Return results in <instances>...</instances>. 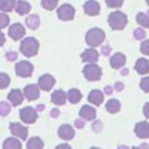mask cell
<instances>
[{"label": "cell", "mask_w": 149, "mask_h": 149, "mask_svg": "<svg viewBox=\"0 0 149 149\" xmlns=\"http://www.w3.org/2000/svg\"><path fill=\"white\" fill-rule=\"evenodd\" d=\"M22 93H24V97H26L27 100H30V102H34V100H37V98L40 97V88H39L37 84L26 85L24 90H22Z\"/></svg>", "instance_id": "10"}, {"label": "cell", "mask_w": 149, "mask_h": 149, "mask_svg": "<svg viewBox=\"0 0 149 149\" xmlns=\"http://www.w3.org/2000/svg\"><path fill=\"white\" fill-rule=\"evenodd\" d=\"M106 110L109 112V113H118V112L121 110V102L116 100V98H109L107 103H106Z\"/></svg>", "instance_id": "26"}, {"label": "cell", "mask_w": 149, "mask_h": 149, "mask_svg": "<svg viewBox=\"0 0 149 149\" xmlns=\"http://www.w3.org/2000/svg\"><path fill=\"white\" fill-rule=\"evenodd\" d=\"M82 74L86 81L90 82H97L102 79V74H103V70L102 67L98 66L97 63H90V64H85L84 69H82Z\"/></svg>", "instance_id": "4"}, {"label": "cell", "mask_w": 149, "mask_h": 149, "mask_svg": "<svg viewBox=\"0 0 149 149\" xmlns=\"http://www.w3.org/2000/svg\"><path fill=\"white\" fill-rule=\"evenodd\" d=\"M8 34H9L10 39L19 40V39H22V37H24V34H26V27H24L21 22H15V24H12V26L9 27Z\"/></svg>", "instance_id": "11"}, {"label": "cell", "mask_w": 149, "mask_h": 149, "mask_svg": "<svg viewBox=\"0 0 149 149\" xmlns=\"http://www.w3.org/2000/svg\"><path fill=\"white\" fill-rule=\"evenodd\" d=\"M88 102H90L93 106H100V104H103V102H104V93L100 91V90H93V91H90V94H88Z\"/></svg>", "instance_id": "20"}, {"label": "cell", "mask_w": 149, "mask_h": 149, "mask_svg": "<svg viewBox=\"0 0 149 149\" xmlns=\"http://www.w3.org/2000/svg\"><path fill=\"white\" fill-rule=\"evenodd\" d=\"M116 149H130V148H128V146H125V145H119Z\"/></svg>", "instance_id": "51"}, {"label": "cell", "mask_w": 149, "mask_h": 149, "mask_svg": "<svg viewBox=\"0 0 149 149\" xmlns=\"http://www.w3.org/2000/svg\"><path fill=\"white\" fill-rule=\"evenodd\" d=\"M57 134H58L60 139L69 142V140L74 139V128H73V125H70V124H63V125L58 127Z\"/></svg>", "instance_id": "12"}, {"label": "cell", "mask_w": 149, "mask_h": 149, "mask_svg": "<svg viewBox=\"0 0 149 149\" xmlns=\"http://www.w3.org/2000/svg\"><path fill=\"white\" fill-rule=\"evenodd\" d=\"M148 15H149V10H148Z\"/></svg>", "instance_id": "55"}, {"label": "cell", "mask_w": 149, "mask_h": 149, "mask_svg": "<svg viewBox=\"0 0 149 149\" xmlns=\"http://www.w3.org/2000/svg\"><path fill=\"white\" fill-rule=\"evenodd\" d=\"M143 115H145L146 119H149V102L143 104Z\"/></svg>", "instance_id": "43"}, {"label": "cell", "mask_w": 149, "mask_h": 149, "mask_svg": "<svg viewBox=\"0 0 149 149\" xmlns=\"http://www.w3.org/2000/svg\"><path fill=\"white\" fill-rule=\"evenodd\" d=\"M74 15H76V9L69 3H64L57 8V17L60 21H72Z\"/></svg>", "instance_id": "5"}, {"label": "cell", "mask_w": 149, "mask_h": 149, "mask_svg": "<svg viewBox=\"0 0 149 149\" xmlns=\"http://www.w3.org/2000/svg\"><path fill=\"white\" fill-rule=\"evenodd\" d=\"M134 134L137 136L139 139H149V122L146 121H140L134 125Z\"/></svg>", "instance_id": "15"}, {"label": "cell", "mask_w": 149, "mask_h": 149, "mask_svg": "<svg viewBox=\"0 0 149 149\" xmlns=\"http://www.w3.org/2000/svg\"><path fill=\"white\" fill-rule=\"evenodd\" d=\"M5 58H6L8 61H12V63H15V61L18 60V52H17V51H6Z\"/></svg>", "instance_id": "39"}, {"label": "cell", "mask_w": 149, "mask_h": 149, "mask_svg": "<svg viewBox=\"0 0 149 149\" xmlns=\"http://www.w3.org/2000/svg\"><path fill=\"white\" fill-rule=\"evenodd\" d=\"M133 37H134L136 40H145V39H146V31H145V29H142V27L136 29V30L133 31Z\"/></svg>", "instance_id": "33"}, {"label": "cell", "mask_w": 149, "mask_h": 149, "mask_svg": "<svg viewBox=\"0 0 149 149\" xmlns=\"http://www.w3.org/2000/svg\"><path fill=\"white\" fill-rule=\"evenodd\" d=\"M85 127V121L82 118H78V119H74V128H78V130H82Z\"/></svg>", "instance_id": "40"}, {"label": "cell", "mask_w": 149, "mask_h": 149, "mask_svg": "<svg viewBox=\"0 0 149 149\" xmlns=\"http://www.w3.org/2000/svg\"><path fill=\"white\" fill-rule=\"evenodd\" d=\"M15 6H17V0H0V12L8 14V12L14 10Z\"/></svg>", "instance_id": "27"}, {"label": "cell", "mask_w": 149, "mask_h": 149, "mask_svg": "<svg viewBox=\"0 0 149 149\" xmlns=\"http://www.w3.org/2000/svg\"><path fill=\"white\" fill-rule=\"evenodd\" d=\"M9 131L14 137H18L19 140H27V137H29V128L21 122H10Z\"/></svg>", "instance_id": "6"}, {"label": "cell", "mask_w": 149, "mask_h": 149, "mask_svg": "<svg viewBox=\"0 0 149 149\" xmlns=\"http://www.w3.org/2000/svg\"><path fill=\"white\" fill-rule=\"evenodd\" d=\"M134 70L137 72L139 74H143V76H146V74L149 73V61H148L145 57L137 58V61H136V64H134Z\"/></svg>", "instance_id": "21"}, {"label": "cell", "mask_w": 149, "mask_h": 149, "mask_svg": "<svg viewBox=\"0 0 149 149\" xmlns=\"http://www.w3.org/2000/svg\"><path fill=\"white\" fill-rule=\"evenodd\" d=\"M90 149H100V148H97V146H93V148H90Z\"/></svg>", "instance_id": "53"}, {"label": "cell", "mask_w": 149, "mask_h": 149, "mask_svg": "<svg viewBox=\"0 0 149 149\" xmlns=\"http://www.w3.org/2000/svg\"><path fill=\"white\" fill-rule=\"evenodd\" d=\"M31 10V3L27 0H17V6H15V12L18 15H29Z\"/></svg>", "instance_id": "22"}, {"label": "cell", "mask_w": 149, "mask_h": 149, "mask_svg": "<svg viewBox=\"0 0 149 149\" xmlns=\"http://www.w3.org/2000/svg\"><path fill=\"white\" fill-rule=\"evenodd\" d=\"M51 102L55 106H64L67 103V93L63 90H54L51 94Z\"/></svg>", "instance_id": "19"}, {"label": "cell", "mask_w": 149, "mask_h": 149, "mask_svg": "<svg viewBox=\"0 0 149 149\" xmlns=\"http://www.w3.org/2000/svg\"><path fill=\"white\" fill-rule=\"evenodd\" d=\"M81 60L84 61L85 64L97 63V60H98V51H97L95 48H86L85 51L81 54Z\"/></svg>", "instance_id": "16"}, {"label": "cell", "mask_w": 149, "mask_h": 149, "mask_svg": "<svg viewBox=\"0 0 149 149\" xmlns=\"http://www.w3.org/2000/svg\"><path fill=\"white\" fill-rule=\"evenodd\" d=\"M6 43V36L2 33V30H0V46H3Z\"/></svg>", "instance_id": "47"}, {"label": "cell", "mask_w": 149, "mask_h": 149, "mask_svg": "<svg viewBox=\"0 0 149 149\" xmlns=\"http://www.w3.org/2000/svg\"><path fill=\"white\" fill-rule=\"evenodd\" d=\"M26 26L30 29V30H37L40 27V17L37 14H31V15H27L26 18Z\"/></svg>", "instance_id": "24"}, {"label": "cell", "mask_w": 149, "mask_h": 149, "mask_svg": "<svg viewBox=\"0 0 149 149\" xmlns=\"http://www.w3.org/2000/svg\"><path fill=\"white\" fill-rule=\"evenodd\" d=\"M125 63H127V57L122 52H115L110 57V61H109L110 67L115 69V70H121L122 67H125Z\"/></svg>", "instance_id": "14"}, {"label": "cell", "mask_w": 149, "mask_h": 149, "mask_svg": "<svg viewBox=\"0 0 149 149\" xmlns=\"http://www.w3.org/2000/svg\"><path fill=\"white\" fill-rule=\"evenodd\" d=\"M113 91H115V90H113V86L107 85V86H104V91H103V93H104V94H107V95H110V94L113 93Z\"/></svg>", "instance_id": "45"}, {"label": "cell", "mask_w": 149, "mask_h": 149, "mask_svg": "<svg viewBox=\"0 0 149 149\" xmlns=\"http://www.w3.org/2000/svg\"><path fill=\"white\" fill-rule=\"evenodd\" d=\"M24 93L21 90H10L9 94H8V102L12 104V106H19L22 102H24Z\"/></svg>", "instance_id": "18"}, {"label": "cell", "mask_w": 149, "mask_h": 149, "mask_svg": "<svg viewBox=\"0 0 149 149\" xmlns=\"http://www.w3.org/2000/svg\"><path fill=\"white\" fill-rule=\"evenodd\" d=\"M110 51H112V48H110V45H104L103 48H102V55H110Z\"/></svg>", "instance_id": "41"}, {"label": "cell", "mask_w": 149, "mask_h": 149, "mask_svg": "<svg viewBox=\"0 0 149 149\" xmlns=\"http://www.w3.org/2000/svg\"><path fill=\"white\" fill-rule=\"evenodd\" d=\"M82 9L86 15H90V17H95L100 14V3L97 2V0H86V2L82 5Z\"/></svg>", "instance_id": "13"}, {"label": "cell", "mask_w": 149, "mask_h": 149, "mask_svg": "<svg viewBox=\"0 0 149 149\" xmlns=\"http://www.w3.org/2000/svg\"><path fill=\"white\" fill-rule=\"evenodd\" d=\"M60 0H40V5L45 10H54L58 8Z\"/></svg>", "instance_id": "30"}, {"label": "cell", "mask_w": 149, "mask_h": 149, "mask_svg": "<svg viewBox=\"0 0 149 149\" xmlns=\"http://www.w3.org/2000/svg\"><path fill=\"white\" fill-rule=\"evenodd\" d=\"M128 72H130V70H128L127 67H122V69H121V74H122V76H127Z\"/></svg>", "instance_id": "48"}, {"label": "cell", "mask_w": 149, "mask_h": 149, "mask_svg": "<svg viewBox=\"0 0 149 149\" xmlns=\"http://www.w3.org/2000/svg\"><path fill=\"white\" fill-rule=\"evenodd\" d=\"M124 88H125V85H124L122 82H115V85H113V90H115V91H119V93H121Z\"/></svg>", "instance_id": "42"}, {"label": "cell", "mask_w": 149, "mask_h": 149, "mask_svg": "<svg viewBox=\"0 0 149 149\" xmlns=\"http://www.w3.org/2000/svg\"><path fill=\"white\" fill-rule=\"evenodd\" d=\"M139 148H140V149H149V143H146V142H145V143H142Z\"/></svg>", "instance_id": "49"}, {"label": "cell", "mask_w": 149, "mask_h": 149, "mask_svg": "<svg viewBox=\"0 0 149 149\" xmlns=\"http://www.w3.org/2000/svg\"><path fill=\"white\" fill-rule=\"evenodd\" d=\"M97 116V110L94 106H90V104H85L81 107L79 110V118H82L84 121H94Z\"/></svg>", "instance_id": "17"}, {"label": "cell", "mask_w": 149, "mask_h": 149, "mask_svg": "<svg viewBox=\"0 0 149 149\" xmlns=\"http://www.w3.org/2000/svg\"><path fill=\"white\" fill-rule=\"evenodd\" d=\"M140 52H142L143 55L149 57V40H148V39H145V40L140 42Z\"/></svg>", "instance_id": "37"}, {"label": "cell", "mask_w": 149, "mask_h": 149, "mask_svg": "<svg viewBox=\"0 0 149 149\" xmlns=\"http://www.w3.org/2000/svg\"><path fill=\"white\" fill-rule=\"evenodd\" d=\"M104 39H106V33L98 27H93L85 33V42L90 48H97L103 45Z\"/></svg>", "instance_id": "1"}, {"label": "cell", "mask_w": 149, "mask_h": 149, "mask_svg": "<svg viewBox=\"0 0 149 149\" xmlns=\"http://www.w3.org/2000/svg\"><path fill=\"white\" fill-rule=\"evenodd\" d=\"M33 64L30 63V61L27 60H22V61H18V63L15 64V73L18 74L19 78H30L33 74Z\"/></svg>", "instance_id": "7"}, {"label": "cell", "mask_w": 149, "mask_h": 149, "mask_svg": "<svg viewBox=\"0 0 149 149\" xmlns=\"http://www.w3.org/2000/svg\"><path fill=\"white\" fill-rule=\"evenodd\" d=\"M10 103L9 102H0V116L5 118L10 113Z\"/></svg>", "instance_id": "32"}, {"label": "cell", "mask_w": 149, "mask_h": 149, "mask_svg": "<svg viewBox=\"0 0 149 149\" xmlns=\"http://www.w3.org/2000/svg\"><path fill=\"white\" fill-rule=\"evenodd\" d=\"M2 149H22V145H21V140L18 137H8L3 140L2 143Z\"/></svg>", "instance_id": "23"}, {"label": "cell", "mask_w": 149, "mask_h": 149, "mask_svg": "<svg viewBox=\"0 0 149 149\" xmlns=\"http://www.w3.org/2000/svg\"><path fill=\"white\" fill-rule=\"evenodd\" d=\"M107 8H113V9H118L124 5V0H104Z\"/></svg>", "instance_id": "35"}, {"label": "cell", "mask_w": 149, "mask_h": 149, "mask_svg": "<svg viewBox=\"0 0 149 149\" xmlns=\"http://www.w3.org/2000/svg\"><path fill=\"white\" fill-rule=\"evenodd\" d=\"M43 109H45V104H37V106H36V110H39V112L43 110Z\"/></svg>", "instance_id": "50"}, {"label": "cell", "mask_w": 149, "mask_h": 149, "mask_svg": "<svg viewBox=\"0 0 149 149\" xmlns=\"http://www.w3.org/2000/svg\"><path fill=\"white\" fill-rule=\"evenodd\" d=\"M39 48H40V43L36 37H26L22 39L21 43H19V51L22 55H26L27 58L30 57H34L39 52Z\"/></svg>", "instance_id": "2"}, {"label": "cell", "mask_w": 149, "mask_h": 149, "mask_svg": "<svg viewBox=\"0 0 149 149\" xmlns=\"http://www.w3.org/2000/svg\"><path fill=\"white\" fill-rule=\"evenodd\" d=\"M107 24H109V27L115 31L124 30L128 24V17L124 14L122 10H115L107 17Z\"/></svg>", "instance_id": "3"}, {"label": "cell", "mask_w": 149, "mask_h": 149, "mask_svg": "<svg viewBox=\"0 0 149 149\" xmlns=\"http://www.w3.org/2000/svg\"><path fill=\"white\" fill-rule=\"evenodd\" d=\"M9 84H10V76L5 72H0V90L8 88Z\"/></svg>", "instance_id": "31"}, {"label": "cell", "mask_w": 149, "mask_h": 149, "mask_svg": "<svg viewBox=\"0 0 149 149\" xmlns=\"http://www.w3.org/2000/svg\"><path fill=\"white\" fill-rule=\"evenodd\" d=\"M60 116V109L58 107H54V109H51V118H58Z\"/></svg>", "instance_id": "44"}, {"label": "cell", "mask_w": 149, "mask_h": 149, "mask_svg": "<svg viewBox=\"0 0 149 149\" xmlns=\"http://www.w3.org/2000/svg\"><path fill=\"white\" fill-rule=\"evenodd\" d=\"M91 130H93L94 133H100V131L103 130V122H102L100 119H94V121H93V125H91Z\"/></svg>", "instance_id": "36"}, {"label": "cell", "mask_w": 149, "mask_h": 149, "mask_svg": "<svg viewBox=\"0 0 149 149\" xmlns=\"http://www.w3.org/2000/svg\"><path fill=\"white\" fill-rule=\"evenodd\" d=\"M19 119L26 124H34L37 121V110L36 107L27 106V107H22L19 110Z\"/></svg>", "instance_id": "8"}, {"label": "cell", "mask_w": 149, "mask_h": 149, "mask_svg": "<svg viewBox=\"0 0 149 149\" xmlns=\"http://www.w3.org/2000/svg\"><path fill=\"white\" fill-rule=\"evenodd\" d=\"M82 100V93L78 88H72L67 91V102L72 104H78Z\"/></svg>", "instance_id": "25"}, {"label": "cell", "mask_w": 149, "mask_h": 149, "mask_svg": "<svg viewBox=\"0 0 149 149\" xmlns=\"http://www.w3.org/2000/svg\"><path fill=\"white\" fill-rule=\"evenodd\" d=\"M9 15L5 14V12H0V30H3L5 27H9Z\"/></svg>", "instance_id": "34"}, {"label": "cell", "mask_w": 149, "mask_h": 149, "mask_svg": "<svg viewBox=\"0 0 149 149\" xmlns=\"http://www.w3.org/2000/svg\"><path fill=\"white\" fill-rule=\"evenodd\" d=\"M140 90L143 93H149V76H143L140 79Z\"/></svg>", "instance_id": "38"}, {"label": "cell", "mask_w": 149, "mask_h": 149, "mask_svg": "<svg viewBox=\"0 0 149 149\" xmlns=\"http://www.w3.org/2000/svg\"><path fill=\"white\" fill-rule=\"evenodd\" d=\"M136 22L139 24L142 29H149V15L145 14V12H139L137 15H136Z\"/></svg>", "instance_id": "29"}, {"label": "cell", "mask_w": 149, "mask_h": 149, "mask_svg": "<svg viewBox=\"0 0 149 149\" xmlns=\"http://www.w3.org/2000/svg\"><path fill=\"white\" fill-rule=\"evenodd\" d=\"M37 85H39L40 91H51L55 86V78L51 73H45L37 79Z\"/></svg>", "instance_id": "9"}, {"label": "cell", "mask_w": 149, "mask_h": 149, "mask_svg": "<svg viewBox=\"0 0 149 149\" xmlns=\"http://www.w3.org/2000/svg\"><path fill=\"white\" fill-rule=\"evenodd\" d=\"M45 143L40 137H30L27 140V149H43Z\"/></svg>", "instance_id": "28"}, {"label": "cell", "mask_w": 149, "mask_h": 149, "mask_svg": "<svg viewBox=\"0 0 149 149\" xmlns=\"http://www.w3.org/2000/svg\"><path fill=\"white\" fill-rule=\"evenodd\" d=\"M145 2H146V5H148V6H149V0H145Z\"/></svg>", "instance_id": "54"}, {"label": "cell", "mask_w": 149, "mask_h": 149, "mask_svg": "<svg viewBox=\"0 0 149 149\" xmlns=\"http://www.w3.org/2000/svg\"><path fill=\"white\" fill-rule=\"evenodd\" d=\"M131 149H140V148H139V146H133Z\"/></svg>", "instance_id": "52"}, {"label": "cell", "mask_w": 149, "mask_h": 149, "mask_svg": "<svg viewBox=\"0 0 149 149\" xmlns=\"http://www.w3.org/2000/svg\"><path fill=\"white\" fill-rule=\"evenodd\" d=\"M55 149H72V146L69 143H61V145L55 146Z\"/></svg>", "instance_id": "46"}]
</instances>
